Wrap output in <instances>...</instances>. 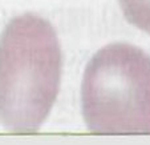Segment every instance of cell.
<instances>
[{"label":"cell","mask_w":150,"mask_h":145,"mask_svg":"<svg viewBox=\"0 0 150 145\" xmlns=\"http://www.w3.org/2000/svg\"><path fill=\"white\" fill-rule=\"evenodd\" d=\"M82 113L97 134H150V57L114 43L88 63L81 85Z\"/></svg>","instance_id":"cell-2"},{"label":"cell","mask_w":150,"mask_h":145,"mask_svg":"<svg viewBox=\"0 0 150 145\" xmlns=\"http://www.w3.org/2000/svg\"><path fill=\"white\" fill-rule=\"evenodd\" d=\"M125 17L150 33V0H118Z\"/></svg>","instance_id":"cell-3"},{"label":"cell","mask_w":150,"mask_h":145,"mask_svg":"<svg viewBox=\"0 0 150 145\" xmlns=\"http://www.w3.org/2000/svg\"><path fill=\"white\" fill-rule=\"evenodd\" d=\"M61 48L49 21L36 14L12 19L0 36V122L15 133L36 132L61 80Z\"/></svg>","instance_id":"cell-1"}]
</instances>
